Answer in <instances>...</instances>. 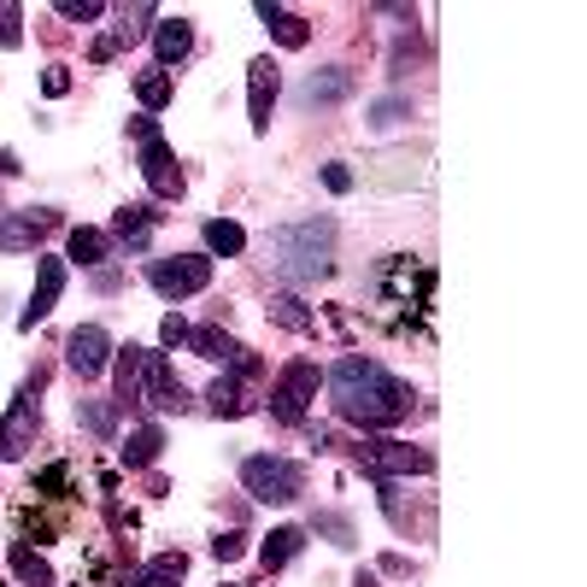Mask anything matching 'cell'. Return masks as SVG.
Segmentation results:
<instances>
[{"label": "cell", "instance_id": "22", "mask_svg": "<svg viewBox=\"0 0 587 587\" xmlns=\"http://www.w3.org/2000/svg\"><path fill=\"white\" fill-rule=\"evenodd\" d=\"M159 452H165V429L159 424H141V429H130V440H123V465L130 470L159 465Z\"/></svg>", "mask_w": 587, "mask_h": 587}, {"label": "cell", "instance_id": "17", "mask_svg": "<svg viewBox=\"0 0 587 587\" xmlns=\"http://www.w3.org/2000/svg\"><path fill=\"white\" fill-rule=\"evenodd\" d=\"M352 94V71H311L306 89H300V107H341V100Z\"/></svg>", "mask_w": 587, "mask_h": 587}, {"label": "cell", "instance_id": "18", "mask_svg": "<svg viewBox=\"0 0 587 587\" xmlns=\"http://www.w3.org/2000/svg\"><path fill=\"white\" fill-rule=\"evenodd\" d=\"M253 12L265 18V30L277 36L282 48H306V41H311V24H306V18H300V12H288V7H277V0H259Z\"/></svg>", "mask_w": 587, "mask_h": 587}, {"label": "cell", "instance_id": "16", "mask_svg": "<svg viewBox=\"0 0 587 587\" xmlns=\"http://www.w3.org/2000/svg\"><path fill=\"white\" fill-rule=\"evenodd\" d=\"M153 53H159V71L182 66V59L195 53V24H188V18H159L153 24Z\"/></svg>", "mask_w": 587, "mask_h": 587}, {"label": "cell", "instance_id": "19", "mask_svg": "<svg viewBox=\"0 0 587 587\" xmlns=\"http://www.w3.org/2000/svg\"><path fill=\"white\" fill-rule=\"evenodd\" d=\"M153 206H118V212H112V241H123V247H147V236H153Z\"/></svg>", "mask_w": 587, "mask_h": 587}, {"label": "cell", "instance_id": "45", "mask_svg": "<svg viewBox=\"0 0 587 587\" xmlns=\"http://www.w3.org/2000/svg\"><path fill=\"white\" fill-rule=\"evenodd\" d=\"M223 587H236V581H223Z\"/></svg>", "mask_w": 587, "mask_h": 587}, {"label": "cell", "instance_id": "32", "mask_svg": "<svg viewBox=\"0 0 587 587\" xmlns=\"http://www.w3.org/2000/svg\"><path fill=\"white\" fill-rule=\"evenodd\" d=\"M77 417H82V429L100 435V440H112V429H118V406H107V400H82Z\"/></svg>", "mask_w": 587, "mask_h": 587}, {"label": "cell", "instance_id": "23", "mask_svg": "<svg viewBox=\"0 0 587 587\" xmlns=\"http://www.w3.org/2000/svg\"><path fill=\"white\" fill-rule=\"evenodd\" d=\"M206 406H212L218 417H241V411H253V400H247V388H241V376H236V370L218 376V382L206 388Z\"/></svg>", "mask_w": 587, "mask_h": 587}, {"label": "cell", "instance_id": "1", "mask_svg": "<svg viewBox=\"0 0 587 587\" xmlns=\"http://www.w3.org/2000/svg\"><path fill=\"white\" fill-rule=\"evenodd\" d=\"M329 400L341 424H359V429H394L411 417V388L400 376H388V365L365 359V352H347V359L329 365Z\"/></svg>", "mask_w": 587, "mask_h": 587}, {"label": "cell", "instance_id": "4", "mask_svg": "<svg viewBox=\"0 0 587 587\" xmlns=\"http://www.w3.org/2000/svg\"><path fill=\"white\" fill-rule=\"evenodd\" d=\"M241 488L259 499V506H288V499H300L306 488V470L294 465V458H277V452H259L241 465Z\"/></svg>", "mask_w": 587, "mask_h": 587}, {"label": "cell", "instance_id": "41", "mask_svg": "<svg viewBox=\"0 0 587 587\" xmlns=\"http://www.w3.org/2000/svg\"><path fill=\"white\" fill-rule=\"evenodd\" d=\"M130 141L141 147V141H159V123L153 118H130Z\"/></svg>", "mask_w": 587, "mask_h": 587}, {"label": "cell", "instance_id": "38", "mask_svg": "<svg viewBox=\"0 0 587 587\" xmlns=\"http://www.w3.org/2000/svg\"><path fill=\"white\" fill-rule=\"evenodd\" d=\"M41 94H53V100L71 94V71H66V66H48V77H41Z\"/></svg>", "mask_w": 587, "mask_h": 587}, {"label": "cell", "instance_id": "30", "mask_svg": "<svg viewBox=\"0 0 587 587\" xmlns=\"http://www.w3.org/2000/svg\"><path fill=\"white\" fill-rule=\"evenodd\" d=\"M171 94H177V77H171V71H141V77H136V100H141L147 112L171 107Z\"/></svg>", "mask_w": 587, "mask_h": 587}, {"label": "cell", "instance_id": "36", "mask_svg": "<svg viewBox=\"0 0 587 587\" xmlns=\"http://www.w3.org/2000/svg\"><path fill=\"white\" fill-rule=\"evenodd\" d=\"M241 553H247V535H241V529H229V535L212 540V558H218V564H236Z\"/></svg>", "mask_w": 587, "mask_h": 587}, {"label": "cell", "instance_id": "9", "mask_svg": "<svg viewBox=\"0 0 587 587\" xmlns=\"http://www.w3.org/2000/svg\"><path fill=\"white\" fill-rule=\"evenodd\" d=\"M112 370H118L112 406L141 411V406H147V370H153V347H118V352H112Z\"/></svg>", "mask_w": 587, "mask_h": 587}, {"label": "cell", "instance_id": "27", "mask_svg": "<svg viewBox=\"0 0 587 587\" xmlns=\"http://www.w3.org/2000/svg\"><path fill=\"white\" fill-rule=\"evenodd\" d=\"M107 253H112V236L107 229H89V223H77L71 229V259L89 270V265H107Z\"/></svg>", "mask_w": 587, "mask_h": 587}, {"label": "cell", "instance_id": "15", "mask_svg": "<svg viewBox=\"0 0 587 587\" xmlns=\"http://www.w3.org/2000/svg\"><path fill=\"white\" fill-rule=\"evenodd\" d=\"M147 411H159V417L188 411V388L171 376V365H165V352H153V370H147Z\"/></svg>", "mask_w": 587, "mask_h": 587}, {"label": "cell", "instance_id": "34", "mask_svg": "<svg viewBox=\"0 0 587 587\" xmlns=\"http://www.w3.org/2000/svg\"><path fill=\"white\" fill-rule=\"evenodd\" d=\"M406 118H411V100L388 94V100H376V107H370V130H394V123H406Z\"/></svg>", "mask_w": 587, "mask_h": 587}, {"label": "cell", "instance_id": "24", "mask_svg": "<svg viewBox=\"0 0 587 587\" xmlns=\"http://www.w3.org/2000/svg\"><path fill=\"white\" fill-rule=\"evenodd\" d=\"M188 576V558L182 553H159L153 564H141V570L130 576V587H177Z\"/></svg>", "mask_w": 587, "mask_h": 587}, {"label": "cell", "instance_id": "6", "mask_svg": "<svg viewBox=\"0 0 587 587\" xmlns=\"http://www.w3.org/2000/svg\"><path fill=\"white\" fill-rule=\"evenodd\" d=\"M311 400H318V365L311 359L282 365V376L270 382V417H277V424H300Z\"/></svg>", "mask_w": 587, "mask_h": 587}, {"label": "cell", "instance_id": "20", "mask_svg": "<svg viewBox=\"0 0 587 587\" xmlns=\"http://www.w3.org/2000/svg\"><path fill=\"white\" fill-rule=\"evenodd\" d=\"M188 347H195L200 352V359H212V365H236L241 359V341H236V335H223L218 324H206V329H188Z\"/></svg>", "mask_w": 587, "mask_h": 587}, {"label": "cell", "instance_id": "33", "mask_svg": "<svg viewBox=\"0 0 587 587\" xmlns=\"http://www.w3.org/2000/svg\"><path fill=\"white\" fill-rule=\"evenodd\" d=\"M311 529L329 535V547H359V535H352V517H341V511H318V517H311Z\"/></svg>", "mask_w": 587, "mask_h": 587}, {"label": "cell", "instance_id": "13", "mask_svg": "<svg viewBox=\"0 0 587 587\" xmlns=\"http://www.w3.org/2000/svg\"><path fill=\"white\" fill-rule=\"evenodd\" d=\"M59 288H66V259H36V288H30V306L18 311V329H36L48 318L59 306Z\"/></svg>", "mask_w": 587, "mask_h": 587}, {"label": "cell", "instance_id": "7", "mask_svg": "<svg viewBox=\"0 0 587 587\" xmlns=\"http://www.w3.org/2000/svg\"><path fill=\"white\" fill-rule=\"evenodd\" d=\"M147 282H153V294H165V300H188V294H200L206 282H212V259H206V253L153 259V265H147Z\"/></svg>", "mask_w": 587, "mask_h": 587}, {"label": "cell", "instance_id": "26", "mask_svg": "<svg viewBox=\"0 0 587 587\" xmlns=\"http://www.w3.org/2000/svg\"><path fill=\"white\" fill-rule=\"evenodd\" d=\"M7 558H12V576L24 581V587H53V570H48V558H41L36 547H24V540H12V547H7Z\"/></svg>", "mask_w": 587, "mask_h": 587}, {"label": "cell", "instance_id": "10", "mask_svg": "<svg viewBox=\"0 0 587 587\" xmlns=\"http://www.w3.org/2000/svg\"><path fill=\"white\" fill-rule=\"evenodd\" d=\"M112 335L100 329V324H82V329H71V341H66V365L82 376V382H89V376H100L112 365Z\"/></svg>", "mask_w": 587, "mask_h": 587}, {"label": "cell", "instance_id": "29", "mask_svg": "<svg viewBox=\"0 0 587 587\" xmlns=\"http://www.w3.org/2000/svg\"><path fill=\"white\" fill-rule=\"evenodd\" d=\"M247 247V229L236 223V218H212L206 223V253H218V259H236Z\"/></svg>", "mask_w": 587, "mask_h": 587}, {"label": "cell", "instance_id": "21", "mask_svg": "<svg viewBox=\"0 0 587 587\" xmlns=\"http://www.w3.org/2000/svg\"><path fill=\"white\" fill-rule=\"evenodd\" d=\"M417 177H424V159H417V153H382V159L370 165V182L376 188H411Z\"/></svg>", "mask_w": 587, "mask_h": 587}, {"label": "cell", "instance_id": "14", "mask_svg": "<svg viewBox=\"0 0 587 587\" xmlns=\"http://www.w3.org/2000/svg\"><path fill=\"white\" fill-rule=\"evenodd\" d=\"M141 177H147V188H153L159 200H177L182 195V165H177L171 147H165V136L159 141H141Z\"/></svg>", "mask_w": 587, "mask_h": 587}, {"label": "cell", "instance_id": "31", "mask_svg": "<svg viewBox=\"0 0 587 587\" xmlns=\"http://www.w3.org/2000/svg\"><path fill=\"white\" fill-rule=\"evenodd\" d=\"M118 18H123V24L112 30V41H118V48H130V41H141V36H147V24L159 18V7H147V0H141V7H123Z\"/></svg>", "mask_w": 587, "mask_h": 587}, {"label": "cell", "instance_id": "35", "mask_svg": "<svg viewBox=\"0 0 587 587\" xmlns=\"http://www.w3.org/2000/svg\"><path fill=\"white\" fill-rule=\"evenodd\" d=\"M0 48H24V7L0 0Z\"/></svg>", "mask_w": 587, "mask_h": 587}, {"label": "cell", "instance_id": "43", "mask_svg": "<svg viewBox=\"0 0 587 587\" xmlns=\"http://www.w3.org/2000/svg\"><path fill=\"white\" fill-rule=\"evenodd\" d=\"M18 171H24V165H18V153H12V147H0V177H18Z\"/></svg>", "mask_w": 587, "mask_h": 587}, {"label": "cell", "instance_id": "37", "mask_svg": "<svg viewBox=\"0 0 587 587\" xmlns=\"http://www.w3.org/2000/svg\"><path fill=\"white\" fill-rule=\"evenodd\" d=\"M100 12H107L100 0H59V18H77V24H94Z\"/></svg>", "mask_w": 587, "mask_h": 587}, {"label": "cell", "instance_id": "12", "mask_svg": "<svg viewBox=\"0 0 587 587\" xmlns=\"http://www.w3.org/2000/svg\"><path fill=\"white\" fill-rule=\"evenodd\" d=\"M277 89H282L277 59H253V66H247V112H253V136H270V107H277Z\"/></svg>", "mask_w": 587, "mask_h": 587}, {"label": "cell", "instance_id": "5", "mask_svg": "<svg viewBox=\"0 0 587 587\" xmlns=\"http://www.w3.org/2000/svg\"><path fill=\"white\" fill-rule=\"evenodd\" d=\"M359 465H365V476H376V481L429 476V470H435V452L406 447V440H365V447H359Z\"/></svg>", "mask_w": 587, "mask_h": 587}, {"label": "cell", "instance_id": "3", "mask_svg": "<svg viewBox=\"0 0 587 587\" xmlns=\"http://www.w3.org/2000/svg\"><path fill=\"white\" fill-rule=\"evenodd\" d=\"M376 300L388 306V329H411L417 318L429 311V294H435V270L424 259H411V253H394L382 270H376Z\"/></svg>", "mask_w": 587, "mask_h": 587}, {"label": "cell", "instance_id": "44", "mask_svg": "<svg viewBox=\"0 0 587 587\" xmlns=\"http://www.w3.org/2000/svg\"><path fill=\"white\" fill-rule=\"evenodd\" d=\"M352 587H382V581H376L370 570H359V576H352Z\"/></svg>", "mask_w": 587, "mask_h": 587}, {"label": "cell", "instance_id": "25", "mask_svg": "<svg viewBox=\"0 0 587 587\" xmlns=\"http://www.w3.org/2000/svg\"><path fill=\"white\" fill-rule=\"evenodd\" d=\"M306 547V529H270L265 535V547H259V564L265 570H282V564H294Z\"/></svg>", "mask_w": 587, "mask_h": 587}, {"label": "cell", "instance_id": "11", "mask_svg": "<svg viewBox=\"0 0 587 587\" xmlns=\"http://www.w3.org/2000/svg\"><path fill=\"white\" fill-rule=\"evenodd\" d=\"M36 429H41V417H36V400L30 394H18V400L7 406V417H0V458H30L36 447Z\"/></svg>", "mask_w": 587, "mask_h": 587}, {"label": "cell", "instance_id": "40", "mask_svg": "<svg viewBox=\"0 0 587 587\" xmlns=\"http://www.w3.org/2000/svg\"><path fill=\"white\" fill-rule=\"evenodd\" d=\"M159 341H165V347H188V324L177 318V311H171V318L159 324Z\"/></svg>", "mask_w": 587, "mask_h": 587}, {"label": "cell", "instance_id": "2", "mask_svg": "<svg viewBox=\"0 0 587 587\" xmlns=\"http://www.w3.org/2000/svg\"><path fill=\"white\" fill-rule=\"evenodd\" d=\"M270 265L288 282H318L335 270V218H300L270 229Z\"/></svg>", "mask_w": 587, "mask_h": 587}, {"label": "cell", "instance_id": "28", "mask_svg": "<svg viewBox=\"0 0 587 587\" xmlns=\"http://www.w3.org/2000/svg\"><path fill=\"white\" fill-rule=\"evenodd\" d=\"M270 318H277L282 329H294V335H318V318L306 311L300 294H270Z\"/></svg>", "mask_w": 587, "mask_h": 587}, {"label": "cell", "instance_id": "42", "mask_svg": "<svg viewBox=\"0 0 587 587\" xmlns=\"http://www.w3.org/2000/svg\"><path fill=\"white\" fill-rule=\"evenodd\" d=\"M89 59H94V66H112V59H118V41H112V36H100L94 48H89Z\"/></svg>", "mask_w": 587, "mask_h": 587}, {"label": "cell", "instance_id": "8", "mask_svg": "<svg viewBox=\"0 0 587 587\" xmlns=\"http://www.w3.org/2000/svg\"><path fill=\"white\" fill-rule=\"evenodd\" d=\"M59 229L53 206H36V212H0V253H30Z\"/></svg>", "mask_w": 587, "mask_h": 587}, {"label": "cell", "instance_id": "39", "mask_svg": "<svg viewBox=\"0 0 587 587\" xmlns=\"http://www.w3.org/2000/svg\"><path fill=\"white\" fill-rule=\"evenodd\" d=\"M324 188L329 195H352V171L347 165H324Z\"/></svg>", "mask_w": 587, "mask_h": 587}]
</instances>
